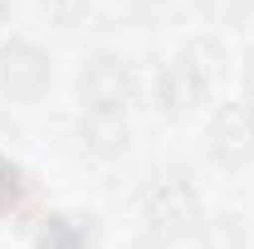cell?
Returning <instances> with one entry per match:
<instances>
[{
	"label": "cell",
	"mask_w": 254,
	"mask_h": 249,
	"mask_svg": "<svg viewBox=\"0 0 254 249\" xmlns=\"http://www.w3.org/2000/svg\"><path fill=\"white\" fill-rule=\"evenodd\" d=\"M147 215H152V230H157V235H166V240L186 235V230H195V220H200L195 190H190V186H181V181L161 186L157 195H152V205H147Z\"/></svg>",
	"instance_id": "6da1fadb"
},
{
	"label": "cell",
	"mask_w": 254,
	"mask_h": 249,
	"mask_svg": "<svg viewBox=\"0 0 254 249\" xmlns=\"http://www.w3.org/2000/svg\"><path fill=\"white\" fill-rule=\"evenodd\" d=\"M0 78L15 98H34L44 83H49V59L34 49L30 39H15L5 54H0Z\"/></svg>",
	"instance_id": "7a4b0ae2"
},
{
	"label": "cell",
	"mask_w": 254,
	"mask_h": 249,
	"mask_svg": "<svg viewBox=\"0 0 254 249\" xmlns=\"http://www.w3.org/2000/svg\"><path fill=\"white\" fill-rule=\"evenodd\" d=\"M210 152L220 161H245L254 152V113L245 103H230V108L215 113V123H210Z\"/></svg>",
	"instance_id": "3957f363"
},
{
	"label": "cell",
	"mask_w": 254,
	"mask_h": 249,
	"mask_svg": "<svg viewBox=\"0 0 254 249\" xmlns=\"http://www.w3.org/2000/svg\"><path fill=\"white\" fill-rule=\"evenodd\" d=\"M83 98H88L93 108H103V113L123 108V98H127V68L118 59H93L88 73H83Z\"/></svg>",
	"instance_id": "277c9868"
},
{
	"label": "cell",
	"mask_w": 254,
	"mask_h": 249,
	"mask_svg": "<svg viewBox=\"0 0 254 249\" xmlns=\"http://www.w3.org/2000/svg\"><path fill=\"white\" fill-rule=\"evenodd\" d=\"M200 73L190 68V63H176L171 73H166V83H161V108H190L195 98H200Z\"/></svg>",
	"instance_id": "5b68a950"
},
{
	"label": "cell",
	"mask_w": 254,
	"mask_h": 249,
	"mask_svg": "<svg viewBox=\"0 0 254 249\" xmlns=\"http://www.w3.org/2000/svg\"><path fill=\"white\" fill-rule=\"evenodd\" d=\"M205 249H245L240 230H235V220H215L210 235H205Z\"/></svg>",
	"instance_id": "8992f818"
},
{
	"label": "cell",
	"mask_w": 254,
	"mask_h": 249,
	"mask_svg": "<svg viewBox=\"0 0 254 249\" xmlns=\"http://www.w3.org/2000/svg\"><path fill=\"white\" fill-rule=\"evenodd\" d=\"M245 88H250V98H254V49L245 54Z\"/></svg>",
	"instance_id": "52a82bcc"
},
{
	"label": "cell",
	"mask_w": 254,
	"mask_h": 249,
	"mask_svg": "<svg viewBox=\"0 0 254 249\" xmlns=\"http://www.w3.org/2000/svg\"><path fill=\"white\" fill-rule=\"evenodd\" d=\"M0 20H5V0H0Z\"/></svg>",
	"instance_id": "ba28073f"
}]
</instances>
